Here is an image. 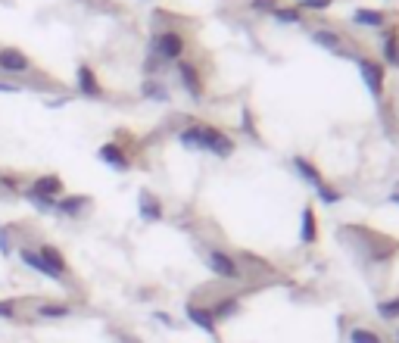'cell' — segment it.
Masks as SVG:
<instances>
[{
    "instance_id": "1",
    "label": "cell",
    "mask_w": 399,
    "mask_h": 343,
    "mask_svg": "<svg viewBox=\"0 0 399 343\" xmlns=\"http://www.w3.org/2000/svg\"><path fill=\"white\" fill-rule=\"evenodd\" d=\"M181 141H184L187 147L213 150V153H219V156H228V153L234 150V144H231L228 137H224L219 128H213V125H194V128H187L184 135H181Z\"/></svg>"
},
{
    "instance_id": "2",
    "label": "cell",
    "mask_w": 399,
    "mask_h": 343,
    "mask_svg": "<svg viewBox=\"0 0 399 343\" xmlns=\"http://www.w3.org/2000/svg\"><path fill=\"white\" fill-rule=\"evenodd\" d=\"M206 266L213 268L219 278H241V268H237V262L228 256V253H222V250H209L206 253Z\"/></svg>"
},
{
    "instance_id": "3",
    "label": "cell",
    "mask_w": 399,
    "mask_h": 343,
    "mask_svg": "<svg viewBox=\"0 0 399 343\" xmlns=\"http://www.w3.org/2000/svg\"><path fill=\"white\" fill-rule=\"evenodd\" d=\"M156 54L163 56V60H181V54H184V38H181L178 32H163L156 38Z\"/></svg>"
},
{
    "instance_id": "4",
    "label": "cell",
    "mask_w": 399,
    "mask_h": 343,
    "mask_svg": "<svg viewBox=\"0 0 399 343\" xmlns=\"http://www.w3.org/2000/svg\"><path fill=\"white\" fill-rule=\"evenodd\" d=\"M32 69V60L23 54V50H16V47H4L0 50V72H28Z\"/></svg>"
},
{
    "instance_id": "5",
    "label": "cell",
    "mask_w": 399,
    "mask_h": 343,
    "mask_svg": "<svg viewBox=\"0 0 399 343\" xmlns=\"http://www.w3.org/2000/svg\"><path fill=\"white\" fill-rule=\"evenodd\" d=\"M38 256L47 262V268L56 275V281H63V278H66V259H63V253L56 250V247L41 244V247H38Z\"/></svg>"
},
{
    "instance_id": "6",
    "label": "cell",
    "mask_w": 399,
    "mask_h": 343,
    "mask_svg": "<svg viewBox=\"0 0 399 343\" xmlns=\"http://www.w3.org/2000/svg\"><path fill=\"white\" fill-rule=\"evenodd\" d=\"M19 259H23L28 268H34V272L47 275V278H56V275H53V272H50V268H47V262L38 256V250H32V247H19Z\"/></svg>"
},
{
    "instance_id": "7",
    "label": "cell",
    "mask_w": 399,
    "mask_h": 343,
    "mask_svg": "<svg viewBox=\"0 0 399 343\" xmlns=\"http://www.w3.org/2000/svg\"><path fill=\"white\" fill-rule=\"evenodd\" d=\"M359 69H362V78H365L368 91H372V94H381V82H384V72L377 69L374 63H368V60H359Z\"/></svg>"
},
{
    "instance_id": "8",
    "label": "cell",
    "mask_w": 399,
    "mask_h": 343,
    "mask_svg": "<svg viewBox=\"0 0 399 343\" xmlns=\"http://www.w3.org/2000/svg\"><path fill=\"white\" fill-rule=\"evenodd\" d=\"M34 316L38 318H69L72 306H66V303H38L34 306Z\"/></svg>"
},
{
    "instance_id": "9",
    "label": "cell",
    "mask_w": 399,
    "mask_h": 343,
    "mask_svg": "<svg viewBox=\"0 0 399 343\" xmlns=\"http://www.w3.org/2000/svg\"><path fill=\"white\" fill-rule=\"evenodd\" d=\"M63 191V181L56 178V175H44V178H38L34 181V187H32V194H38V197H53V194H60Z\"/></svg>"
},
{
    "instance_id": "10",
    "label": "cell",
    "mask_w": 399,
    "mask_h": 343,
    "mask_svg": "<svg viewBox=\"0 0 399 343\" xmlns=\"http://www.w3.org/2000/svg\"><path fill=\"white\" fill-rule=\"evenodd\" d=\"M187 318H191L194 325H200L203 331L215 334V318H213V312H209V309H200V306H187Z\"/></svg>"
},
{
    "instance_id": "11",
    "label": "cell",
    "mask_w": 399,
    "mask_h": 343,
    "mask_svg": "<svg viewBox=\"0 0 399 343\" xmlns=\"http://www.w3.org/2000/svg\"><path fill=\"white\" fill-rule=\"evenodd\" d=\"M100 159H103V163H110V166H115V169H128L125 153H122V147H115V144L100 147Z\"/></svg>"
},
{
    "instance_id": "12",
    "label": "cell",
    "mask_w": 399,
    "mask_h": 343,
    "mask_svg": "<svg viewBox=\"0 0 399 343\" xmlns=\"http://www.w3.org/2000/svg\"><path fill=\"white\" fill-rule=\"evenodd\" d=\"M178 72H181V78H184V87L194 94V97H200V75H197V69H194L191 63H181L178 60Z\"/></svg>"
},
{
    "instance_id": "13",
    "label": "cell",
    "mask_w": 399,
    "mask_h": 343,
    "mask_svg": "<svg viewBox=\"0 0 399 343\" xmlns=\"http://www.w3.org/2000/svg\"><path fill=\"white\" fill-rule=\"evenodd\" d=\"M78 87H82V94H91V97H100V85H97V75L88 69V66H82L78 69Z\"/></svg>"
},
{
    "instance_id": "14",
    "label": "cell",
    "mask_w": 399,
    "mask_h": 343,
    "mask_svg": "<svg viewBox=\"0 0 399 343\" xmlns=\"http://www.w3.org/2000/svg\"><path fill=\"white\" fill-rule=\"evenodd\" d=\"M84 206H88V197H66V200L56 203V209H60V213H66V216H78Z\"/></svg>"
},
{
    "instance_id": "15",
    "label": "cell",
    "mask_w": 399,
    "mask_h": 343,
    "mask_svg": "<svg viewBox=\"0 0 399 343\" xmlns=\"http://www.w3.org/2000/svg\"><path fill=\"white\" fill-rule=\"evenodd\" d=\"M141 216L147 218V222H156V218L163 216V209H159V203H156L150 194H141Z\"/></svg>"
},
{
    "instance_id": "16",
    "label": "cell",
    "mask_w": 399,
    "mask_h": 343,
    "mask_svg": "<svg viewBox=\"0 0 399 343\" xmlns=\"http://www.w3.org/2000/svg\"><path fill=\"white\" fill-rule=\"evenodd\" d=\"M384 56L399 66V32H387V38H384Z\"/></svg>"
},
{
    "instance_id": "17",
    "label": "cell",
    "mask_w": 399,
    "mask_h": 343,
    "mask_svg": "<svg viewBox=\"0 0 399 343\" xmlns=\"http://www.w3.org/2000/svg\"><path fill=\"white\" fill-rule=\"evenodd\" d=\"M315 237H318V228H315V213H312V209L306 206V209H303V240H306V244H312Z\"/></svg>"
},
{
    "instance_id": "18",
    "label": "cell",
    "mask_w": 399,
    "mask_h": 343,
    "mask_svg": "<svg viewBox=\"0 0 399 343\" xmlns=\"http://www.w3.org/2000/svg\"><path fill=\"white\" fill-rule=\"evenodd\" d=\"M293 166H296V172H300L303 178H309V181H312V185H315V187H322V185H324V181H322V175H318L315 169H312V166H309V163H306V159H303V156H300V159H293Z\"/></svg>"
},
{
    "instance_id": "19",
    "label": "cell",
    "mask_w": 399,
    "mask_h": 343,
    "mask_svg": "<svg viewBox=\"0 0 399 343\" xmlns=\"http://www.w3.org/2000/svg\"><path fill=\"white\" fill-rule=\"evenodd\" d=\"M350 343H384L381 334L368 331V328H353L350 331Z\"/></svg>"
},
{
    "instance_id": "20",
    "label": "cell",
    "mask_w": 399,
    "mask_h": 343,
    "mask_svg": "<svg viewBox=\"0 0 399 343\" xmlns=\"http://www.w3.org/2000/svg\"><path fill=\"white\" fill-rule=\"evenodd\" d=\"M209 312H213V318H224V316H234V312H237V300H234V297H228V300L215 303V309H209Z\"/></svg>"
},
{
    "instance_id": "21",
    "label": "cell",
    "mask_w": 399,
    "mask_h": 343,
    "mask_svg": "<svg viewBox=\"0 0 399 343\" xmlns=\"http://www.w3.org/2000/svg\"><path fill=\"white\" fill-rule=\"evenodd\" d=\"M377 312H381V316L387 318V322H393V318H399V297H396V300L381 303V306H377Z\"/></svg>"
},
{
    "instance_id": "22",
    "label": "cell",
    "mask_w": 399,
    "mask_h": 343,
    "mask_svg": "<svg viewBox=\"0 0 399 343\" xmlns=\"http://www.w3.org/2000/svg\"><path fill=\"white\" fill-rule=\"evenodd\" d=\"M355 22H362V25H384V13L359 10V13H355Z\"/></svg>"
},
{
    "instance_id": "23",
    "label": "cell",
    "mask_w": 399,
    "mask_h": 343,
    "mask_svg": "<svg viewBox=\"0 0 399 343\" xmlns=\"http://www.w3.org/2000/svg\"><path fill=\"white\" fill-rule=\"evenodd\" d=\"M0 318H16V300H4V303H0Z\"/></svg>"
},
{
    "instance_id": "24",
    "label": "cell",
    "mask_w": 399,
    "mask_h": 343,
    "mask_svg": "<svg viewBox=\"0 0 399 343\" xmlns=\"http://www.w3.org/2000/svg\"><path fill=\"white\" fill-rule=\"evenodd\" d=\"M315 41L318 44H328V47H337V35H331V32H315Z\"/></svg>"
},
{
    "instance_id": "25",
    "label": "cell",
    "mask_w": 399,
    "mask_h": 343,
    "mask_svg": "<svg viewBox=\"0 0 399 343\" xmlns=\"http://www.w3.org/2000/svg\"><path fill=\"white\" fill-rule=\"evenodd\" d=\"M318 194H322V200H324V203H337V200H340V194H337V191H331V187H324V185L318 187Z\"/></svg>"
},
{
    "instance_id": "26",
    "label": "cell",
    "mask_w": 399,
    "mask_h": 343,
    "mask_svg": "<svg viewBox=\"0 0 399 343\" xmlns=\"http://www.w3.org/2000/svg\"><path fill=\"white\" fill-rule=\"evenodd\" d=\"M274 16L284 19V22H296V19H300V13H293V10H281V6H278V10H274Z\"/></svg>"
},
{
    "instance_id": "27",
    "label": "cell",
    "mask_w": 399,
    "mask_h": 343,
    "mask_svg": "<svg viewBox=\"0 0 399 343\" xmlns=\"http://www.w3.org/2000/svg\"><path fill=\"white\" fill-rule=\"evenodd\" d=\"M0 250L10 256V231H6V228H0Z\"/></svg>"
},
{
    "instance_id": "28",
    "label": "cell",
    "mask_w": 399,
    "mask_h": 343,
    "mask_svg": "<svg viewBox=\"0 0 399 343\" xmlns=\"http://www.w3.org/2000/svg\"><path fill=\"white\" fill-rule=\"evenodd\" d=\"M253 6H259V10H278V6H274V0H253Z\"/></svg>"
},
{
    "instance_id": "29",
    "label": "cell",
    "mask_w": 399,
    "mask_h": 343,
    "mask_svg": "<svg viewBox=\"0 0 399 343\" xmlns=\"http://www.w3.org/2000/svg\"><path fill=\"white\" fill-rule=\"evenodd\" d=\"M122 343H141L137 337H128V334H122Z\"/></svg>"
},
{
    "instance_id": "30",
    "label": "cell",
    "mask_w": 399,
    "mask_h": 343,
    "mask_svg": "<svg viewBox=\"0 0 399 343\" xmlns=\"http://www.w3.org/2000/svg\"><path fill=\"white\" fill-rule=\"evenodd\" d=\"M393 203H399V194H396V197H393Z\"/></svg>"
},
{
    "instance_id": "31",
    "label": "cell",
    "mask_w": 399,
    "mask_h": 343,
    "mask_svg": "<svg viewBox=\"0 0 399 343\" xmlns=\"http://www.w3.org/2000/svg\"><path fill=\"white\" fill-rule=\"evenodd\" d=\"M303 4H312V0H303Z\"/></svg>"
},
{
    "instance_id": "32",
    "label": "cell",
    "mask_w": 399,
    "mask_h": 343,
    "mask_svg": "<svg viewBox=\"0 0 399 343\" xmlns=\"http://www.w3.org/2000/svg\"><path fill=\"white\" fill-rule=\"evenodd\" d=\"M396 343H399V334H396Z\"/></svg>"
}]
</instances>
